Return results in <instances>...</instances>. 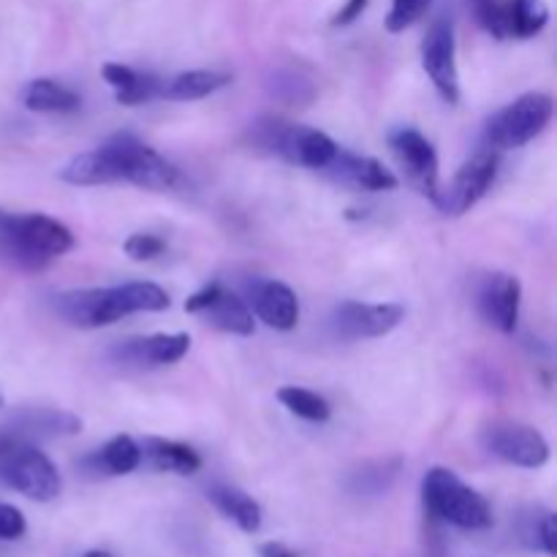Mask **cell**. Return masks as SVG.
Wrapping results in <instances>:
<instances>
[{"label":"cell","instance_id":"34","mask_svg":"<svg viewBox=\"0 0 557 557\" xmlns=\"http://www.w3.org/2000/svg\"><path fill=\"white\" fill-rule=\"evenodd\" d=\"M259 557H297L292 547L281 542H270V544H261L259 547Z\"/></svg>","mask_w":557,"mask_h":557},{"label":"cell","instance_id":"29","mask_svg":"<svg viewBox=\"0 0 557 557\" xmlns=\"http://www.w3.org/2000/svg\"><path fill=\"white\" fill-rule=\"evenodd\" d=\"M476 14L479 25L487 33H493L495 38H506V20H504V5L498 0H468Z\"/></svg>","mask_w":557,"mask_h":557},{"label":"cell","instance_id":"5","mask_svg":"<svg viewBox=\"0 0 557 557\" xmlns=\"http://www.w3.org/2000/svg\"><path fill=\"white\" fill-rule=\"evenodd\" d=\"M256 141L270 147L288 163H297L305 169H321L324 172L337 156L341 147L321 131L308 128V125H292L277 123V120H267V123L256 125Z\"/></svg>","mask_w":557,"mask_h":557},{"label":"cell","instance_id":"13","mask_svg":"<svg viewBox=\"0 0 557 557\" xmlns=\"http://www.w3.org/2000/svg\"><path fill=\"white\" fill-rule=\"evenodd\" d=\"M406 310L400 305H364V302H343L337 305L332 324L335 332L346 341L359 337H384L403 321Z\"/></svg>","mask_w":557,"mask_h":557},{"label":"cell","instance_id":"26","mask_svg":"<svg viewBox=\"0 0 557 557\" xmlns=\"http://www.w3.org/2000/svg\"><path fill=\"white\" fill-rule=\"evenodd\" d=\"M504 20L506 38H531L547 27L549 9L544 0H509V5H504Z\"/></svg>","mask_w":557,"mask_h":557},{"label":"cell","instance_id":"25","mask_svg":"<svg viewBox=\"0 0 557 557\" xmlns=\"http://www.w3.org/2000/svg\"><path fill=\"white\" fill-rule=\"evenodd\" d=\"M92 468L98 473H107V476H125V473L136 471L141 462V449L136 446L134 438L128 435H117V438L109 441L98 455H92L90 460Z\"/></svg>","mask_w":557,"mask_h":557},{"label":"cell","instance_id":"24","mask_svg":"<svg viewBox=\"0 0 557 557\" xmlns=\"http://www.w3.org/2000/svg\"><path fill=\"white\" fill-rule=\"evenodd\" d=\"M228 82H232V76L221 74V71H185V74H177L174 79L163 82L161 98H169V101H196V98H205L210 92L221 90Z\"/></svg>","mask_w":557,"mask_h":557},{"label":"cell","instance_id":"35","mask_svg":"<svg viewBox=\"0 0 557 557\" xmlns=\"http://www.w3.org/2000/svg\"><path fill=\"white\" fill-rule=\"evenodd\" d=\"M85 557H112L109 553H103V549H90Z\"/></svg>","mask_w":557,"mask_h":557},{"label":"cell","instance_id":"36","mask_svg":"<svg viewBox=\"0 0 557 557\" xmlns=\"http://www.w3.org/2000/svg\"><path fill=\"white\" fill-rule=\"evenodd\" d=\"M0 408H3V397H0Z\"/></svg>","mask_w":557,"mask_h":557},{"label":"cell","instance_id":"1","mask_svg":"<svg viewBox=\"0 0 557 557\" xmlns=\"http://www.w3.org/2000/svg\"><path fill=\"white\" fill-rule=\"evenodd\" d=\"M169 308V294L156 283H123L112 288H82L58 297V310L69 324L82 330L109 326L131 313H158Z\"/></svg>","mask_w":557,"mask_h":557},{"label":"cell","instance_id":"32","mask_svg":"<svg viewBox=\"0 0 557 557\" xmlns=\"http://www.w3.org/2000/svg\"><path fill=\"white\" fill-rule=\"evenodd\" d=\"M557 520L555 515H544L542 520L536 522V544L544 549L547 555H557Z\"/></svg>","mask_w":557,"mask_h":557},{"label":"cell","instance_id":"22","mask_svg":"<svg viewBox=\"0 0 557 557\" xmlns=\"http://www.w3.org/2000/svg\"><path fill=\"white\" fill-rule=\"evenodd\" d=\"M210 500L215 504V509L221 511L223 517L234 522L239 531L256 533L261 528V509L248 493L237 487H228V484H221V487L210 490Z\"/></svg>","mask_w":557,"mask_h":557},{"label":"cell","instance_id":"18","mask_svg":"<svg viewBox=\"0 0 557 557\" xmlns=\"http://www.w3.org/2000/svg\"><path fill=\"white\" fill-rule=\"evenodd\" d=\"M103 79L112 85L114 96L125 107H139V103L152 101V98L161 96L163 82L152 74H139V71L128 69L123 63H107L101 69Z\"/></svg>","mask_w":557,"mask_h":557},{"label":"cell","instance_id":"21","mask_svg":"<svg viewBox=\"0 0 557 557\" xmlns=\"http://www.w3.org/2000/svg\"><path fill=\"white\" fill-rule=\"evenodd\" d=\"M141 457H145L156 471L180 473V476H190V473H196L201 468V457L196 455L190 446L166 438H147Z\"/></svg>","mask_w":557,"mask_h":557},{"label":"cell","instance_id":"30","mask_svg":"<svg viewBox=\"0 0 557 557\" xmlns=\"http://www.w3.org/2000/svg\"><path fill=\"white\" fill-rule=\"evenodd\" d=\"M166 250V243L156 234H131L125 239V253L131 256L134 261H150L156 256H161Z\"/></svg>","mask_w":557,"mask_h":557},{"label":"cell","instance_id":"19","mask_svg":"<svg viewBox=\"0 0 557 557\" xmlns=\"http://www.w3.org/2000/svg\"><path fill=\"white\" fill-rule=\"evenodd\" d=\"M11 433L22 435V438H58V435H76L82 430V419L69 411H58V408H36V411H22L11 422Z\"/></svg>","mask_w":557,"mask_h":557},{"label":"cell","instance_id":"12","mask_svg":"<svg viewBox=\"0 0 557 557\" xmlns=\"http://www.w3.org/2000/svg\"><path fill=\"white\" fill-rule=\"evenodd\" d=\"M389 145L397 163L406 169L408 180H411L424 196H430L433 201L438 199V156H435L433 145H430L417 128L392 131Z\"/></svg>","mask_w":557,"mask_h":557},{"label":"cell","instance_id":"31","mask_svg":"<svg viewBox=\"0 0 557 557\" xmlns=\"http://www.w3.org/2000/svg\"><path fill=\"white\" fill-rule=\"evenodd\" d=\"M25 528L27 522L20 509H14V506L9 504H0V539H3V542H14V539H20L22 533H25Z\"/></svg>","mask_w":557,"mask_h":557},{"label":"cell","instance_id":"10","mask_svg":"<svg viewBox=\"0 0 557 557\" xmlns=\"http://www.w3.org/2000/svg\"><path fill=\"white\" fill-rule=\"evenodd\" d=\"M422 65L433 79L435 90L444 96V101H460V76H457V44L455 25L449 20L433 22L422 44Z\"/></svg>","mask_w":557,"mask_h":557},{"label":"cell","instance_id":"11","mask_svg":"<svg viewBox=\"0 0 557 557\" xmlns=\"http://www.w3.org/2000/svg\"><path fill=\"white\" fill-rule=\"evenodd\" d=\"M188 313L201 315L207 324H212L221 332H232V335H253V313H250L248 302L239 299L237 294L226 292L221 283L201 288L194 297L185 302Z\"/></svg>","mask_w":557,"mask_h":557},{"label":"cell","instance_id":"4","mask_svg":"<svg viewBox=\"0 0 557 557\" xmlns=\"http://www.w3.org/2000/svg\"><path fill=\"white\" fill-rule=\"evenodd\" d=\"M422 500L430 515L462 531H484L493 525V509L484 495L468 487L457 473L446 468L428 471L422 482Z\"/></svg>","mask_w":557,"mask_h":557},{"label":"cell","instance_id":"28","mask_svg":"<svg viewBox=\"0 0 557 557\" xmlns=\"http://www.w3.org/2000/svg\"><path fill=\"white\" fill-rule=\"evenodd\" d=\"M430 5H433V0H392V9L386 14V30L403 33L413 22L422 20Z\"/></svg>","mask_w":557,"mask_h":557},{"label":"cell","instance_id":"6","mask_svg":"<svg viewBox=\"0 0 557 557\" xmlns=\"http://www.w3.org/2000/svg\"><path fill=\"white\" fill-rule=\"evenodd\" d=\"M549 120H553V98L547 92H525L490 120L487 141L498 150H515L536 139Z\"/></svg>","mask_w":557,"mask_h":557},{"label":"cell","instance_id":"16","mask_svg":"<svg viewBox=\"0 0 557 557\" xmlns=\"http://www.w3.org/2000/svg\"><path fill=\"white\" fill-rule=\"evenodd\" d=\"M190 337L177 332V335H152L125 341L114 348V359L123 364H136V368H158V364H174L188 354Z\"/></svg>","mask_w":557,"mask_h":557},{"label":"cell","instance_id":"17","mask_svg":"<svg viewBox=\"0 0 557 557\" xmlns=\"http://www.w3.org/2000/svg\"><path fill=\"white\" fill-rule=\"evenodd\" d=\"M332 177L341 180V183L354 185V188L362 190H392L397 188V177L379 163L375 158L368 156H354V152L337 150V156L332 158L330 166L324 169Z\"/></svg>","mask_w":557,"mask_h":557},{"label":"cell","instance_id":"7","mask_svg":"<svg viewBox=\"0 0 557 557\" xmlns=\"http://www.w3.org/2000/svg\"><path fill=\"white\" fill-rule=\"evenodd\" d=\"M107 145L112 147L114 158H117L125 183H134L147 190H172L183 183L180 169L163 156H158L145 141L136 139L134 134H117Z\"/></svg>","mask_w":557,"mask_h":557},{"label":"cell","instance_id":"2","mask_svg":"<svg viewBox=\"0 0 557 557\" xmlns=\"http://www.w3.org/2000/svg\"><path fill=\"white\" fill-rule=\"evenodd\" d=\"M71 248H74V234L54 218L41 212H27V215L0 212V259L16 270L38 272Z\"/></svg>","mask_w":557,"mask_h":557},{"label":"cell","instance_id":"23","mask_svg":"<svg viewBox=\"0 0 557 557\" xmlns=\"http://www.w3.org/2000/svg\"><path fill=\"white\" fill-rule=\"evenodd\" d=\"M22 103L30 112H74L82 101L71 87L44 76V79L27 82V87L22 90Z\"/></svg>","mask_w":557,"mask_h":557},{"label":"cell","instance_id":"27","mask_svg":"<svg viewBox=\"0 0 557 557\" xmlns=\"http://www.w3.org/2000/svg\"><path fill=\"white\" fill-rule=\"evenodd\" d=\"M277 400L288 408L292 413H297L299 419H308V422H326L330 419V403L324 400L315 392L302 389V386H283L277 392Z\"/></svg>","mask_w":557,"mask_h":557},{"label":"cell","instance_id":"15","mask_svg":"<svg viewBox=\"0 0 557 557\" xmlns=\"http://www.w3.org/2000/svg\"><path fill=\"white\" fill-rule=\"evenodd\" d=\"M520 299L522 288L515 275L495 272L479 288V308L487 324H493L500 332H515L517 319H520Z\"/></svg>","mask_w":557,"mask_h":557},{"label":"cell","instance_id":"14","mask_svg":"<svg viewBox=\"0 0 557 557\" xmlns=\"http://www.w3.org/2000/svg\"><path fill=\"white\" fill-rule=\"evenodd\" d=\"M248 308H253L250 313L259 315L267 326L272 330L288 332L297 326L299 321V302L297 294L281 281H264V277H256L248 283Z\"/></svg>","mask_w":557,"mask_h":557},{"label":"cell","instance_id":"33","mask_svg":"<svg viewBox=\"0 0 557 557\" xmlns=\"http://www.w3.org/2000/svg\"><path fill=\"white\" fill-rule=\"evenodd\" d=\"M364 9H368V0H346V5L337 11V16L332 22H335V25H351L357 16H362Z\"/></svg>","mask_w":557,"mask_h":557},{"label":"cell","instance_id":"3","mask_svg":"<svg viewBox=\"0 0 557 557\" xmlns=\"http://www.w3.org/2000/svg\"><path fill=\"white\" fill-rule=\"evenodd\" d=\"M0 482L38 504L60 495V473L52 460L9 428H0Z\"/></svg>","mask_w":557,"mask_h":557},{"label":"cell","instance_id":"9","mask_svg":"<svg viewBox=\"0 0 557 557\" xmlns=\"http://www.w3.org/2000/svg\"><path fill=\"white\" fill-rule=\"evenodd\" d=\"M495 172H498V156L493 150H479L468 163H462L460 172L449 183V188L438 190L435 205L446 212V215H462L471 210L487 188L493 185Z\"/></svg>","mask_w":557,"mask_h":557},{"label":"cell","instance_id":"20","mask_svg":"<svg viewBox=\"0 0 557 557\" xmlns=\"http://www.w3.org/2000/svg\"><path fill=\"white\" fill-rule=\"evenodd\" d=\"M60 177L71 185L120 183V166L112 152H109V147L101 145L98 150L71 158L63 166V172H60Z\"/></svg>","mask_w":557,"mask_h":557},{"label":"cell","instance_id":"8","mask_svg":"<svg viewBox=\"0 0 557 557\" xmlns=\"http://www.w3.org/2000/svg\"><path fill=\"white\" fill-rule=\"evenodd\" d=\"M490 455L520 468H542L549 460V444L539 430L520 422H495L484 430Z\"/></svg>","mask_w":557,"mask_h":557}]
</instances>
